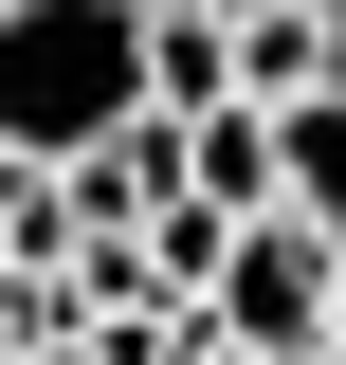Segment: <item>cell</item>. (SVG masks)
Instances as JSON below:
<instances>
[{"instance_id":"obj_1","label":"cell","mask_w":346,"mask_h":365,"mask_svg":"<svg viewBox=\"0 0 346 365\" xmlns=\"http://www.w3.org/2000/svg\"><path fill=\"white\" fill-rule=\"evenodd\" d=\"M146 110V0H0V146L73 165Z\"/></svg>"},{"instance_id":"obj_2","label":"cell","mask_w":346,"mask_h":365,"mask_svg":"<svg viewBox=\"0 0 346 365\" xmlns=\"http://www.w3.org/2000/svg\"><path fill=\"white\" fill-rule=\"evenodd\" d=\"M201 311H219V347H256V365H346V292H328V220H292V201H256V220L219 237Z\"/></svg>"},{"instance_id":"obj_3","label":"cell","mask_w":346,"mask_h":365,"mask_svg":"<svg viewBox=\"0 0 346 365\" xmlns=\"http://www.w3.org/2000/svg\"><path fill=\"white\" fill-rule=\"evenodd\" d=\"M182 182H201L219 220H256V201H273V110H256V91H219V110H182Z\"/></svg>"},{"instance_id":"obj_4","label":"cell","mask_w":346,"mask_h":365,"mask_svg":"<svg viewBox=\"0 0 346 365\" xmlns=\"http://www.w3.org/2000/svg\"><path fill=\"white\" fill-rule=\"evenodd\" d=\"M237 91H256V110L328 91V0H237Z\"/></svg>"},{"instance_id":"obj_5","label":"cell","mask_w":346,"mask_h":365,"mask_svg":"<svg viewBox=\"0 0 346 365\" xmlns=\"http://www.w3.org/2000/svg\"><path fill=\"white\" fill-rule=\"evenodd\" d=\"M273 201H292V220H346V73L273 110Z\"/></svg>"},{"instance_id":"obj_6","label":"cell","mask_w":346,"mask_h":365,"mask_svg":"<svg viewBox=\"0 0 346 365\" xmlns=\"http://www.w3.org/2000/svg\"><path fill=\"white\" fill-rule=\"evenodd\" d=\"M201 365H256V347H219V329H201Z\"/></svg>"},{"instance_id":"obj_7","label":"cell","mask_w":346,"mask_h":365,"mask_svg":"<svg viewBox=\"0 0 346 365\" xmlns=\"http://www.w3.org/2000/svg\"><path fill=\"white\" fill-rule=\"evenodd\" d=\"M328 73H346V0H328Z\"/></svg>"},{"instance_id":"obj_8","label":"cell","mask_w":346,"mask_h":365,"mask_svg":"<svg viewBox=\"0 0 346 365\" xmlns=\"http://www.w3.org/2000/svg\"><path fill=\"white\" fill-rule=\"evenodd\" d=\"M328 292H346V220H328Z\"/></svg>"}]
</instances>
